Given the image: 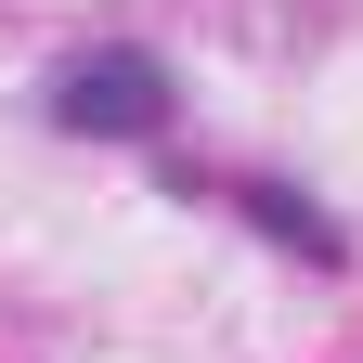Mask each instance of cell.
Here are the masks:
<instances>
[{
    "label": "cell",
    "mask_w": 363,
    "mask_h": 363,
    "mask_svg": "<svg viewBox=\"0 0 363 363\" xmlns=\"http://www.w3.org/2000/svg\"><path fill=\"white\" fill-rule=\"evenodd\" d=\"M234 208L259 220V234H272V247H298V259H325V272L350 259V234H337V220H325V208H311V195H286V182H234Z\"/></svg>",
    "instance_id": "7a4b0ae2"
},
{
    "label": "cell",
    "mask_w": 363,
    "mask_h": 363,
    "mask_svg": "<svg viewBox=\"0 0 363 363\" xmlns=\"http://www.w3.org/2000/svg\"><path fill=\"white\" fill-rule=\"evenodd\" d=\"M169 65L143 52V39H104V52H65L52 65V130H78V143H156L169 130Z\"/></svg>",
    "instance_id": "6da1fadb"
}]
</instances>
